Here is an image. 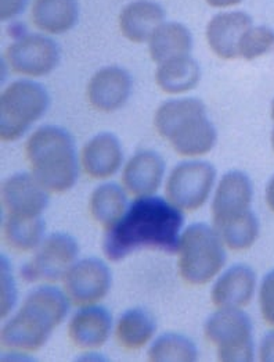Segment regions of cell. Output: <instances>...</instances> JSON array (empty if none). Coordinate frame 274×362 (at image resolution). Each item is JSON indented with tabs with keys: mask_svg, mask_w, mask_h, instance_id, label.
Returning a JSON list of instances; mask_svg holds the SVG:
<instances>
[{
	"mask_svg": "<svg viewBox=\"0 0 274 362\" xmlns=\"http://www.w3.org/2000/svg\"><path fill=\"white\" fill-rule=\"evenodd\" d=\"M177 253L181 278L196 286L210 282L226 262L222 238L206 223H194L186 229Z\"/></svg>",
	"mask_w": 274,
	"mask_h": 362,
	"instance_id": "cell-6",
	"label": "cell"
},
{
	"mask_svg": "<svg viewBox=\"0 0 274 362\" xmlns=\"http://www.w3.org/2000/svg\"><path fill=\"white\" fill-rule=\"evenodd\" d=\"M259 358L263 362H274V330L262 339L259 346Z\"/></svg>",
	"mask_w": 274,
	"mask_h": 362,
	"instance_id": "cell-33",
	"label": "cell"
},
{
	"mask_svg": "<svg viewBox=\"0 0 274 362\" xmlns=\"http://www.w3.org/2000/svg\"><path fill=\"white\" fill-rule=\"evenodd\" d=\"M259 305L265 322L274 327V269L266 274L262 281L259 290Z\"/></svg>",
	"mask_w": 274,
	"mask_h": 362,
	"instance_id": "cell-31",
	"label": "cell"
},
{
	"mask_svg": "<svg viewBox=\"0 0 274 362\" xmlns=\"http://www.w3.org/2000/svg\"><path fill=\"white\" fill-rule=\"evenodd\" d=\"M273 47L274 30L266 25H252L241 39L239 59L252 62L265 56Z\"/></svg>",
	"mask_w": 274,
	"mask_h": 362,
	"instance_id": "cell-29",
	"label": "cell"
},
{
	"mask_svg": "<svg viewBox=\"0 0 274 362\" xmlns=\"http://www.w3.org/2000/svg\"><path fill=\"white\" fill-rule=\"evenodd\" d=\"M25 156L32 175L49 192H67L78 180L76 146L61 127L44 125L36 129L27 142Z\"/></svg>",
	"mask_w": 274,
	"mask_h": 362,
	"instance_id": "cell-3",
	"label": "cell"
},
{
	"mask_svg": "<svg viewBox=\"0 0 274 362\" xmlns=\"http://www.w3.org/2000/svg\"><path fill=\"white\" fill-rule=\"evenodd\" d=\"M79 247L76 240L66 233H53L46 238L34 258L21 269L28 282H56L64 279L76 262Z\"/></svg>",
	"mask_w": 274,
	"mask_h": 362,
	"instance_id": "cell-9",
	"label": "cell"
},
{
	"mask_svg": "<svg viewBox=\"0 0 274 362\" xmlns=\"http://www.w3.org/2000/svg\"><path fill=\"white\" fill-rule=\"evenodd\" d=\"M252 183L241 171L227 173L216 189L212 203L215 228H219L251 210Z\"/></svg>",
	"mask_w": 274,
	"mask_h": 362,
	"instance_id": "cell-15",
	"label": "cell"
},
{
	"mask_svg": "<svg viewBox=\"0 0 274 362\" xmlns=\"http://www.w3.org/2000/svg\"><path fill=\"white\" fill-rule=\"evenodd\" d=\"M198 358L196 344L186 336L167 333L160 336L148 350V360L154 362H194Z\"/></svg>",
	"mask_w": 274,
	"mask_h": 362,
	"instance_id": "cell-27",
	"label": "cell"
},
{
	"mask_svg": "<svg viewBox=\"0 0 274 362\" xmlns=\"http://www.w3.org/2000/svg\"><path fill=\"white\" fill-rule=\"evenodd\" d=\"M59 43L42 34H24L6 49V62L14 73L39 78L54 71L60 63Z\"/></svg>",
	"mask_w": 274,
	"mask_h": 362,
	"instance_id": "cell-10",
	"label": "cell"
},
{
	"mask_svg": "<svg viewBox=\"0 0 274 362\" xmlns=\"http://www.w3.org/2000/svg\"><path fill=\"white\" fill-rule=\"evenodd\" d=\"M183 228L181 211L169 200L141 196L125 214L107 229L104 254L111 261H121L140 249L176 253Z\"/></svg>",
	"mask_w": 274,
	"mask_h": 362,
	"instance_id": "cell-1",
	"label": "cell"
},
{
	"mask_svg": "<svg viewBox=\"0 0 274 362\" xmlns=\"http://www.w3.org/2000/svg\"><path fill=\"white\" fill-rule=\"evenodd\" d=\"M155 333V321L143 308H132L124 313L117 325L119 344L129 350L144 347Z\"/></svg>",
	"mask_w": 274,
	"mask_h": 362,
	"instance_id": "cell-24",
	"label": "cell"
},
{
	"mask_svg": "<svg viewBox=\"0 0 274 362\" xmlns=\"http://www.w3.org/2000/svg\"><path fill=\"white\" fill-rule=\"evenodd\" d=\"M165 8L154 0H135L119 13V30L133 43L148 42L160 25L165 23Z\"/></svg>",
	"mask_w": 274,
	"mask_h": 362,
	"instance_id": "cell-16",
	"label": "cell"
},
{
	"mask_svg": "<svg viewBox=\"0 0 274 362\" xmlns=\"http://www.w3.org/2000/svg\"><path fill=\"white\" fill-rule=\"evenodd\" d=\"M90 214L105 229L119 221L126 211V194L115 183H104L90 196Z\"/></svg>",
	"mask_w": 274,
	"mask_h": 362,
	"instance_id": "cell-25",
	"label": "cell"
},
{
	"mask_svg": "<svg viewBox=\"0 0 274 362\" xmlns=\"http://www.w3.org/2000/svg\"><path fill=\"white\" fill-rule=\"evenodd\" d=\"M272 119H273V132H272V146H273L274 150V99L272 102Z\"/></svg>",
	"mask_w": 274,
	"mask_h": 362,
	"instance_id": "cell-36",
	"label": "cell"
},
{
	"mask_svg": "<svg viewBox=\"0 0 274 362\" xmlns=\"http://www.w3.org/2000/svg\"><path fill=\"white\" fill-rule=\"evenodd\" d=\"M32 174H16L3 182L1 200L7 216L40 217L47 207L49 194Z\"/></svg>",
	"mask_w": 274,
	"mask_h": 362,
	"instance_id": "cell-12",
	"label": "cell"
},
{
	"mask_svg": "<svg viewBox=\"0 0 274 362\" xmlns=\"http://www.w3.org/2000/svg\"><path fill=\"white\" fill-rule=\"evenodd\" d=\"M252 25V17L245 11H222L215 14L206 25L209 49L223 60L239 59L241 39Z\"/></svg>",
	"mask_w": 274,
	"mask_h": 362,
	"instance_id": "cell-14",
	"label": "cell"
},
{
	"mask_svg": "<svg viewBox=\"0 0 274 362\" xmlns=\"http://www.w3.org/2000/svg\"><path fill=\"white\" fill-rule=\"evenodd\" d=\"M31 17L35 27L50 35H63L79 21L78 0H34Z\"/></svg>",
	"mask_w": 274,
	"mask_h": 362,
	"instance_id": "cell-21",
	"label": "cell"
},
{
	"mask_svg": "<svg viewBox=\"0 0 274 362\" xmlns=\"http://www.w3.org/2000/svg\"><path fill=\"white\" fill-rule=\"evenodd\" d=\"M215 229L229 249L246 250L259 236V221L252 210H249Z\"/></svg>",
	"mask_w": 274,
	"mask_h": 362,
	"instance_id": "cell-28",
	"label": "cell"
},
{
	"mask_svg": "<svg viewBox=\"0 0 274 362\" xmlns=\"http://www.w3.org/2000/svg\"><path fill=\"white\" fill-rule=\"evenodd\" d=\"M256 289V275L248 265L229 268L215 284L210 297L219 308H241L251 303Z\"/></svg>",
	"mask_w": 274,
	"mask_h": 362,
	"instance_id": "cell-19",
	"label": "cell"
},
{
	"mask_svg": "<svg viewBox=\"0 0 274 362\" xmlns=\"http://www.w3.org/2000/svg\"><path fill=\"white\" fill-rule=\"evenodd\" d=\"M68 314V297L53 286H42L28 294L20 311L1 329L4 347L36 351Z\"/></svg>",
	"mask_w": 274,
	"mask_h": 362,
	"instance_id": "cell-2",
	"label": "cell"
},
{
	"mask_svg": "<svg viewBox=\"0 0 274 362\" xmlns=\"http://www.w3.org/2000/svg\"><path fill=\"white\" fill-rule=\"evenodd\" d=\"M112 330L109 313L99 305H83L71 320L68 334L79 349H97L108 340Z\"/></svg>",
	"mask_w": 274,
	"mask_h": 362,
	"instance_id": "cell-20",
	"label": "cell"
},
{
	"mask_svg": "<svg viewBox=\"0 0 274 362\" xmlns=\"http://www.w3.org/2000/svg\"><path fill=\"white\" fill-rule=\"evenodd\" d=\"M69 300L76 305H92L105 297L111 288V272L99 258H85L72 265L64 276Z\"/></svg>",
	"mask_w": 274,
	"mask_h": 362,
	"instance_id": "cell-11",
	"label": "cell"
},
{
	"mask_svg": "<svg viewBox=\"0 0 274 362\" xmlns=\"http://www.w3.org/2000/svg\"><path fill=\"white\" fill-rule=\"evenodd\" d=\"M133 79L126 70L109 66L95 74L88 85V100L99 111L112 112L125 106L132 95Z\"/></svg>",
	"mask_w": 274,
	"mask_h": 362,
	"instance_id": "cell-13",
	"label": "cell"
},
{
	"mask_svg": "<svg viewBox=\"0 0 274 362\" xmlns=\"http://www.w3.org/2000/svg\"><path fill=\"white\" fill-rule=\"evenodd\" d=\"M206 339L223 362H251L255 356L252 324L240 308H220L206 322Z\"/></svg>",
	"mask_w": 274,
	"mask_h": 362,
	"instance_id": "cell-7",
	"label": "cell"
},
{
	"mask_svg": "<svg viewBox=\"0 0 274 362\" xmlns=\"http://www.w3.org/2000/svg\"><path fill=\"white\" fill-rule=\"evenodd\" d=\"M201 79V69L191 56L172 59L158 66L157 85L165 93L179 95L194 89Z\"/></svg>",
	"mask_w": 274,
	"mask_h": 362,
	"instance_id": "cell-23",
	"label": "cell"
},
{
	"mask_svg": "<svg viewBox=\"0 0 274 362\" xmlns=\"http://www.w3.org/2000/svg\"><path fill=\"white\" fill-rule=\"evenodd\" d=\"M216 170L206 161L179 164L167 183V197L174 207L184 211L200 209L210 194Z\"/></svg>",
	"mask_w": 274,
	"mask_h": 362,
	"instance_id": "cell-8",
	"label": "cell"
},
{
	"mask_svg": "<svg viewBox=\"0 0 274 362\" xmlns=\"http://www.w3.org/2000/svg\"><path fill=\"white\" fill-rule=\"evenodd\" d=\"M154 125L173 150L184 157L204 156L213 148L218 139L216 128L208 118L204 103L194 98L162 103L154 115Z\"/></svg>",
	"mask_w": 274,
	"mask_h": 362,
	"instance_id": "cell-4",
	"label": "cell"
},
{
	"mask_svg": "<svg viewBox=\"0 0 274 362\" xmlns=\"http://www.w3.org/2000/svg\"><path fill=\"white\" fill-rule=\"evenodd\" d=\"M81 161L85 173L95 180L112 177L122 165L124 151L119 139L109 132L93 136L82 150Z\"/></svg>",
	"mask_w": 274,
	"mask_h": 362,
	"instance_id": "cell-17",
	"label": "cell"
},
{
	"mask_svg": "<svg viewBox=\"0 0 274 362\" xmlns=\"http://www.w3.org/2000/svg\"><path fill=\"white\" fill-rule=\"evenodd\" d=\"M266 203H268L269 209L274 213V175L266 186Z\"/></svg>",
	"mask_w": 274,
	"mask_h": 362,
	"instance_id": "cell-35",
	"label": "cell"
},
{
	"mask_svg": "<svg viewBox=\"0 0 274 362\" xmlns=\"http://www.w3.org/2000/svg\"><path fill=\"white\" fill-rule=\"evenodd\" d=\"M50 95L47 89L31 79L11 82L0 98V138L14 142L49 110Z\"/></svg>",
	"mask_w": 274,
	"mask_h": 362,
	"instance_id": "cell-5",
	"label": "cell"
},
{
	"mask_svg": "<svg viewBox=\"0 0 274 362\" xmlns=\"http://www.w3.org/2000/svg\"><path fill=\"white\" fill-rule=\"evenodd\" d=\"M165 174L162 157L153 150H141L128 161L122 181L126 190L137 197L153 196Z\"/></svg>",
	"mask_w": 274,
	"mask_h": 362,
	"instance_id": "cell-18",
	"label": "cell"
},
{
	"mask_svg": "<svg viewBox=\"0 0 274 362\" xmlns=\"http://www.w3.org/2000/svg\"><path fill=\"white\" fill-rule=\"evenodd\" d=\"M0 6H1V14H0L1 20L8 21L23 14V11L28 6V0H1Z\"/></svg>",
	"mask_w": 274,
	"mask_h": 362,
	"instance_id": "cell-32",
	"label": "cell"
},
{
	"mask_svg": "<svg viewBox=\"0 0 274 362\" xmlns=\"http://www.w3.org/2000/svg\"><path fill=\"white\" fill-rule=\"evenodd\" d=\"M17 300L16 282L13 279L8 259L1 257V317H7Z\"/></svg>",
	"mask_w": 274,
	"mask_h": 362,
	"instance_id": "cell-30",
	"label": "cell"
},
{
	"mask_svg": "<svg viewBox=\"0 0 274 362\" xmlns=\"http://www.w3.org/2000/svg\"><path fill=\"white\" fill-rule=\"evenodd\" d=\"M206 4L213 8H227L240 4L242 0H206Z\"/></svg>",
	"mask_w": 274,
	"mask_h": 362,
	"instance_id": "cell-34",
	"label": "cell"
},
{
	"mask_svg": "<svg viewBox=\"0 0 274 362\" xmlns=\"http://www.w3.org/2000/svg\"><path fill=\"white\" fill-rule=\"evenodd\" d=\"M193 43V34L184 24L165 21L148 40V52L153 62L160 66L172 59L190 56Z\"/></svg>",
	"mask_w": 274,
	"mask_h": 362,
	"instance_id": "cell-22",
	"label": "cell"
},
{
	"mask_svg": "<svg viewBox=\"0 0 274 362\" xmlns=\"http://www.w3.org/2000/svg\"><path fill=\"white\" fill-rule=\"evenodd\" d=\"M44 223L40 217L7 216L4 239L17 252H31L43 242Z\"/></svg>",
	"mask_w": 274,
	"mask_h": 362,
	"instance_id": "cell-26",
	"label": "cell"
}]
</instances>
